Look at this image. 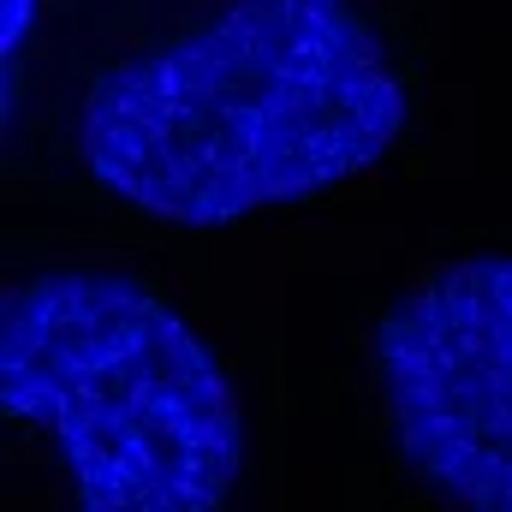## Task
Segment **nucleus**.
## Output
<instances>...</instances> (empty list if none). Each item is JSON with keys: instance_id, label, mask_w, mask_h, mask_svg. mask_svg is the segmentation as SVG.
<instances>
[{"instance_id": "obj_2", "label": "nucleus", "mask_w": 512, "mask_h": 512, "mask_svg": "<svg viewBox=\"0 0 512 512\" xmlns=\"http://www.w3.org/2000/svg\"><path fill=\"white\" fill-rule=\"evenodd\" d=\"M0 405L60 447L84 512H215L245 471L221 358L126 274L48 268L6 286Z\"/></svg>"}, {"instance_id": "obj_1", "label": "nucleus", "mask_w": 512, "mask_h": 512, "mask_svg": "<svg viewBox=\"0 0 512 512\" xmlns=\"http://www.w3.org/2000/svg\"><path fill=\"white\" fill-rule=\"evenodd\" d=\"M405 120L411 96L352 0H233L96 78L78 155L120 203L209 233L370 173Z\"/></svg>"}, {"instance_id": "obj_4", "label": "nucleus", "mask_w": 512, "mask_h": 512, "mask_svg": "<svg viewBox=\"0 0 512 512\" xmlns=\"http://www.w3.org/2000/svg\"><path fill=\"white\" fill-rule=\"evenodd\" d=\"M30 24H36V0H0V54L6 60L18 54V42L30 36Z\"/></svg>"}, {"instance_id": "obj_3", "label": "nucleus", "mask_w": 512, "mask_h": 512, "mask_svg": "<svg viewBox=\"0 0 512 512\" xmlns=\"http://www.w3.org/2000/svg\"><path fill=\"white\" fill-rule=\"evenodd\" d=\"M370 364L405 471L453 507L512 512V251L405 286L370 334Z\"/></svg>"}]
</instances>
